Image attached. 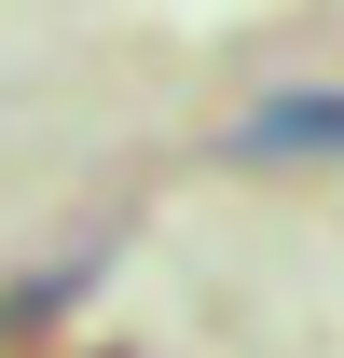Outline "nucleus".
I'll list each match as a JSON object with an SVG mask.
<instances>
[{
  "mask_svg": "<svg viewBox=\"0 0 344 358\" xmlns=\"http://www.w3.org/2000/svg\"><path fill=\"white\" fill-rule=\"evenodd\" d=\"M220 152H234V166H344V83H275V96H248Z\"/></svg>",
  "mask_w": 344,
  "mask_h": 358,
  "instance_id": "f257e3e1",
  "label": "nucleus"
},
{
  "mask_svg": "<svg viewBox=\"0 0 344 358\" xmlns=\"http://www.w3.org/2000/svg\"><path fill=\"white\" fill-rule=\"evenodd\" d=\"M83 303V262H55V275H14V289H0V345H14V331H42V317H69Z\"/></svg>",
  "mask_w": 344,
  "mask_h": 358,
  "instance_id": "f03ea898",
  "label": "nucleus"
}]
</instances>
